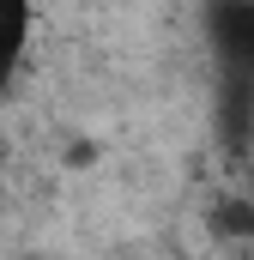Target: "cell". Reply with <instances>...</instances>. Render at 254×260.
<instances>
[{"instance_id": "obj_1", "label": "cell", "mask_w": 254, "mask_h": 260, "mask_svg": "<svg viewBox=\"0 0 254 260\" xmlns=\"http://www.w3.org/2000/svg\"><path fill=\"white\" fill-rule=\"evenodd\" d=\"M206 55L218 85H254V0H206Z\"/></svg>"}, {"instance_id": "obj_4", "label": "cell", "mask_w": 254, "mask_h": 260, "mask_svg": "<svg viewBox=\"0 0 254 260\" xmlns=\"http://www.w3.org/2000/svg\"><path fill=\"white\" fill-rule=\"evenodd\" d=\"M0 200H6V151H0Z\"/></svg>"}, {"instance_id": "obj_2", "label": "cell", "mask_w": 254, "mask_h": 260, "mask_svg": "<svg viewBox=\"0 0 254 260\" xmlns=\"http://www.w3.org/2000/svg\"><path fill=\"white\" fill-rule=\"evenodd\" d=\"M30 24H37V0H0V97L12 91V79L24 67Z\"/></svg>"}, {"instance_id": "obj_3", "label": "cell", "mask_w": 254, "mask_h": 260, "mask_svg": "<svg viewBox=\"0 0 254 260\" xmlns=\"http://www.w3.org/2000/svg\"><path fill=\"white\" fill-rule=\"evenodd\" d=\"M218 133L236 151L254 139V85H218Z\"/></svg>"}]
</instances>
